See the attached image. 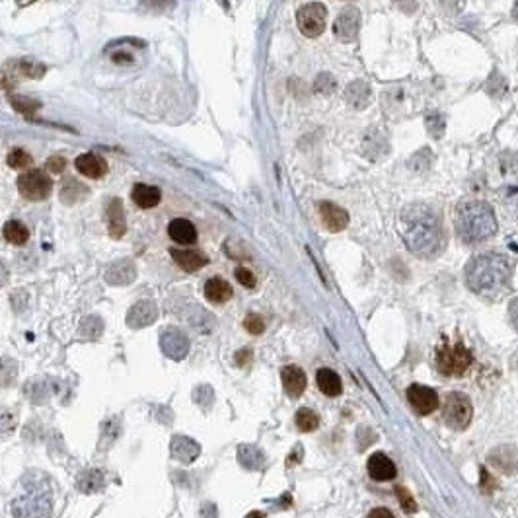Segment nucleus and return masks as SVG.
I'll return each mask as SVG.
<instances>
[{
  "mask_svg": "<svg viewBox=\"0 0 518 518\" xmlns=\"http://www.w3.org/2000/svg\"><path fill=\"white\" fill-rule=\"evenodd\" d=\"M74 166H77V170L82 176L92 177V179L106 176V172H108V162L99 155H94V152H86V155L78 156Z\"/></svg>",
  "mask_w": 518,
  "mask_h": 518,
  "instance_id": "obj_20",
  "label": "nucleus"
},
{
  "mask_svg": "<svg viewBox=\"0 0 518 518\" xmlns=\"http://www.w3.org/2000/svg\"><path fill=\"white\" fill-rule=\"evenodd\" d=\"M401 234L409 250L419 257H437L444 248V230L437 210L415 203L401 212Z\"/></svg>",
  "mask_w": 518,
  "mask_h": 518,
  "instance_id": "obj_1",
  "label": "nucleus"
},
{
  "mask_svg": "<svg viewBox=\"0 0 518 518\" xmlns=\"http://www.w3.org/2000/svg\"><path fill=\"white\" fill-rule=\"evenodd\" d=\"M474 361L472 353L464 347V345H448L442 347L439 355H437V363L441 368L442 375L446 376H460L464 375L470 364Z\"/></svg>",
  "mask_w": 518,
  "mask_h": 518,
  "instance_id": "obj_7",
  "label": "nucleus"
},
{
  "mask_svg": "<svg viewBox=\"0 0 518 518\" xmlns=\"http://www.w3.org/2000/svg\"><path fill=\"white\" fill-rule=\"evenodd\" d=\"M295 421H297L298 430H302V432H312V430H316L320 427V417L308 408L298 409Z\"/></svg>",
  "mask_w": 518,
  "mask_h": 518,
  "instance_id": "obj_32",
  "label": "nucleus"
},
{
  "mask_svg": "<svg viewBox=\"0 0 518 518\" xmlns=\"http://www.w3.org/2000/svg\"><path fill=\"white\" fill-rule=\"evenodd\" d=\"M8 281V271H6V267L4 263L0 261V287H4V283Z\"/></svg>",
  "mask_w": 518,
  "mask_h": 518,
  "instance_id": "obj_53",
  "label": "nucleus"
},
{
  "mask_svg": "<svg viewBox=\"0 0 518 518\" xmlns=\"http://www.w3.org/2000/svg\"><path fill=\"white\" fill-rule=\"evenodd\" d=\"M512 18H515V22L518 23V0L515 2V6H512Z\"/></svg>",
  "mask_w": 518,
  "mask_h": 518,
  "instance_id": "obj_55",
  "label": "nucleus"
},
{
  "mask_svg": "<svg viewBox=\"0 0 518 518\" xmlns=\"http://www.w3.org/2000/svg\"><path fill=\"white\" fill-rule=\"evenodd\" d=\"M18 72L22 74V77H30V78H41V74L45 72V66L39 65V63H35V61H28V59H23L20 61L18 65Z\"/></svg>",
  "mask_w": 518,
  "mask_h": 518,
  "instance_id": "obj_39",
  "label": "nucleus"
},
{
  "mask_svg": "<svg viewBox=\"0 0 518 518\" xmlns=\"http://www.w3.org/2000/svg\"><path fill=\"white\" fill-rule=\"evenodd\" d=\"M314 90L316 92H320V94H333L335 90H337V82H335V78L328 74V72H323L320 77L316 78V82H314Z\"/></svg>",
  "mask_w": 518,
  "mask_h": 518,
  "instance_id": "obj_41",
  "label": "nucleus"
},
{
  "mask_svg": "<svg viewBox=\"0 0 518 518\" xmlns=\"http://www.w3.org/2000/svg\"><path fill=\"white\" fill-rule=\"evenodd\" d=\"M106 486V472L103 470H84L78 475L77 487L82 493H98Z\"/></svg>",
  "mask_w": 518,
  "mask_h": 518,
  "instance_id": "obj_27",
  "label": "nucleus"
},
{
  "mask_svg": "<svg viewBox=\"0 0 518 518\" xmlns=\"http://www.w3.org/2000/svg\"><path fill=\"white\" fill-rule=\"evenodd\" d=\"M2 234L4 238L8 240L14 246H23V243L30 240V230L26 228V224L20 221H8L2 228Z\"/></svg>",
  "mask_w": 518,
  "mask_h": 518,
  "instance_id": "obj_31",
  "label": "nucleus"
},
{
  "mask_svg": "<svg viewBox=\"0 0 518 518\" xmlns=\"http://www.w3.org/2000/svg\"><path fill=\"white\" fill-rule=\"evenodd\" d=\"M170 454H172V458L176 462L191 464L193 460H197V456L201 454V446H199L197 441L177 435L170 442Z\"/></svg>",
  "mask_w": 518,
  "mask_h": 518,
  "instance_id": "obj_15",
  "label": "nucleus"
},
{
  "mask_svg": "<svg viewBox=\"0 0 518 518\" xmlns=\"http://www.w3.org/2000/svg\"><path fill=\"white\" fill-rule=\"evenodd\" d=\"M479 472H481V474H479V475H481V481H479V486H481V491H484V493H493V491H495V487H497V481L493 479V475L489 474L486 468H481Z\"/></svg>",
  "mask_w": 518,
  "mask_h": 518,
  "instance_id": "obj_46",
  "label": "nucleus"
},
{
  "mask_svg": "<svg viewBox=\"0 0 518 518\" xmlns=\"http://www.w3.org/2000/svg\"><path fill=\"white\" fill-rule=\"evenodd\" d=\"M160 347L172 361H183L189 353V337L177 328H166L160 335Z\"/></svg>",
  "mask_w": 518,
  "mask_h": 518,
  "instance_id": "obj_10",
  "label": "nucleus"
},
{
  "mask_svg": "<svg viewBox=\"0 0 518 518\" xmlns=\"http://www.w3.org/2000/svg\"><path fill=\"white\" fill-rule=\"evenodd\" d=\"M101 331H103V321L99 320L98 316H88L80 326V335L84 339H96L101 335Z\"/></svg>",
  "mask_w": 518,
  "mask_h": 518,
  "instance_id": "obj_37",
  "label": "nucleus"
},
{
  "mask_svg": "<svg viewBox=\"0 0 518 518\" xmlns=\"http://www.w3.org/2000/svg\"><path fill=\"white\" fill-rule=\"evenodd\" d=\"M8 101H10L14 110L20 111L23 115H32V113H35V111L41 108V103L37 99H30L26 98V96H18V94H10Z\"/></svg>",
  "mask_w": 518,
  "mask_h": 518,
  "instance_id": "obj_35",
  "label": "nucleus"
},
{
  "mask_svg": "<svg viewBox=\"0 0 518 518\" xmlns=\"http://www.w3.org/2000/svg\"><path fill=\"white\" fill-rule=\"evenodd\" d=\"M508 314H510V320H512V323H515V328L518 330V300H515V302L510 304Z\"/></svg>",
  "mask_w": 518,
  "mask_h": 518,
  "instance_id": "obj_52",
  "label": "nucleus"
},
{
  "mask_svg": "<svg viewBox=\"0 0 518 518\" xmlns=\"http://www.w3.org/2000/svg\"><path fill=\"white\" fill-rule=\"evenodd\" d=\"M363 150L366 158L370 160H380L388 152V141L380 137L378 132H368L363 139Z\"/></svg>",
  "mask_w": 518,
  "mask_h": 518,
  "instance_id": "obj_28",
  "label": "nucleus"
},
{
  "mask_svg": "<svg viewBox=\"0 0 518 518\" xmlns=\"http://www.w3.org/2000/svg\"><path fill=\"white\" fill-rule=\"evenodd\" d=\"M281 378H283V386H285V392H287L290 397H300L306 390V375L300 366H285L283 372H281Z\"/></svg>",
  "mask_w": 518,
  "mask_h": 518,
  "instance_id": "obj_19",
  "label": "nucleus"
},
{
  "mask_svg": "<svg viewBox=\"0 0 518 518\" xmlns=\"http://www.w3.org/2000/svg\"><path fill=\"white\" fill-rule=\"evenodd\" d=\"M84 195H86V188L80 181H74V179H68L63 191H61V197L68 205L74 203V201H80V197H84Z\"/></svg>",
  "mask_w": 518,
  "mask_h": 518,
  "instance_id": "obj_36",
  "label": "nucleus"
},
{
  "mask_svg": "<svg viewBox=\"0 0 518 518\" xmlns=\"http://www.w3.org/2000/svg\"><path fill=\"white\" fill-rule=\"evenodd\" d=\"M137 277V269H135V263L131 259H123V261H115L108 267L106 271V281L113 285V287H123V285H129L135 281Z\"/></svg>",
  "mask_w": 518,
  "mask_h": 518,
  "instance_id": "obj_17",
  "label": "nucleus"
},
{
  "mask_svg": "<svg viewBox=\"0 0 518 518\" xmlns=\"http://www.w3.org/2000/svg\"><path fill=\"white\" fill-rule=\"evenodd\" d=\"M425 125H427V131L435 137V139H441L444 135V117L441 113H429L425 117Z\"/></svg>",
  "mask_w": 518,
  "mask_h": 518,
  "instance_id": "obj_40",
  "label": "nucleus"
},
{
  "mask_svg": "<svg viewBox=\"0 0 518 518\" xmlns=\"http://www.w3.org/2000/svg\"><path fill=\"white\" fill-rule=\"evenodd\" d=\"M320 217L323 226L330 232H341L349 226V212L331 201L320 203Z\"/></svg>",
  "mask_w": 518,
  "mask_h": 518,
  "instance_id": "obj_14",
  "label": "nucleus"
},
{
  "mask_svg": "<svg viewBox=\"0 0 518 518\" xmlns=\"http://www.w3.org/2000/svg\"><path fill=\"white\" fill-rule=\"evenodd\" d=\"M16 2H18L20 6H28V4H33L35 0H16Z\"/></svg>",
  "mask_w": 518,
  "mask_h": 518,
  "instance_id": "obj_56",
  "label": "nucleus"
},
{
  "mask_svg": "<svg viewBox=\"0 0 518 518\" xmlns=\"http://www.w3.org/2000/svg\"><path fill=\"white\" fill-rule=\"evenodd\" d=\"M236 279H238V283L246 288H254L255 283H257V279L255 275L250 271V269H246V267H238L236 269Z\"/></svg>",
  "mask_w": 518,
  "mask_h": 518,
  "instance_id": "obj_45",
  "label": "nucleus"
},
{
  "mask_svg": "<svg viewBox=\"0 0 518 518\" xmlns=\"http://www.w3.org/2000/svg\"><path fill=\"white\" fill-rule=\"evenodd\" d=\"M57 386L59 384L53 382V380H35V382L26 386V396L30 397L32 401H35V404H41L51 394H55Z\"/></svg>",
  "mask_w": 518,
  "mask_h": 518,
  "instance_id": "obj_29",
  "label": "nucleus"
},
{
  "mask_svg": "<svg viewBox=\"0 0 518 518\" xmlns=\"http://www.w3.org/2000/svg\"><path fill=\"white\" fill-rule=\"evenodd\" d=\"M168 234L170 238L177 243H183V246H189V243L197 242V230L195 226L191 224L186 219H176L168 224Z\"/></svg>",
  "mask_w": 518,
  "mask_h": 518,
  "instance_id": "obj_23",
  "label": "nucleus"
},
{
  "mask_svg": "<svg viewBox=\"0 0 518 518\" xmlns=\"http://www.w3.org/2000/svg\"><path fill=\"white\" fill-rule=\"evenodd\" d=\"M23 493L12 501V515L16 518H49L53 510L51 484L41 474H28L22 479Z\"/></svg>",
  "mask_w": 518,
  "mask_h": 518,
  "instance_id": "obj_4",
  "label": "nucleus"
},
{
  "mask_svg": "<svg viewBox=\"0 0 518 518\" xmlns=\"http://www.w3.org/2000/svg\"><path fill=\"white\" fill-rule=\"evenodd\" d=\"M512 277V261L507 255L501 254H479L466 267L468 287L475 295L486 298L501 297L510 285Z\"/></svg>",
  "mask_w": 518,
  "mask_h": 518,
  "instance_id": "obj_2",
  "label": "nucleus"
},
{
  "mask_svg": "<svg viewBox=\"0 0 518 518\" xmlns=\"http://www.w3.org/2000/svg\"><path fill=\"white\" fill-rule=\"evenodd\" d=\"M131 197L137 207H141V209H152V207H156V205L160 203L162 193H160V189L155 188V186L137 183V186L132 188Z\"/></svg>",
  "mask_w": 518,
  "mask_h": 518,
  "instance_id": "obj_24",
  "label": "nucleus"
},
{
  "mask_svg": "<svg viewBox=\"0 0 518 518\" xmlns=\"http://www.w3.org/2000/svg\"><path fill=\"white\" fill-rule=\"evenodd\" d=\"M316 382H318V388L321 390V394H326V396L337 397L343 392L341 378L331 368H320L318 375H316Z\"/></svg>",
  "mask_w": 518,
  "mask_h": 518,
  "instance_id": "obj_26",
  "label": "nucleus"
},
{
  "mask_svg": "<svg viewBox=\"0 0 518 518\" xmlns=\"http://www.w3.org/2000/svg\"><path fill=\"white\" fill-rule=\"evenodd\" d=\"M205 298L215 304H224L232 298V287L222 277H212L205 283Z\"/></svg>",
  "mask_w": 518,
  "mask_h": 518,
  "instance_id": "obj_25",
  "label": "nucleus"
},
{
  "mask_svg": "<svg viewBox=\"0 0 518 518\" xmlns=\"http://www.w3.org/2000/svg\"><path fill=\"white\" fill-rule=\"evenodd\" d=\"M243 328H246V331L254 333V335H259V333H263L265 331V321L263 318L257 316V314H248L246 320H243Z\"/></svg>",
  "mask_w": 518,
  "mask_h": 518,
  "instance_id": "obj_44",
  "label": "nucleus"
},
{
  "mask_svg": "<svg viewBox=\"0 0 518 518\" xmlns=\"http://www.w3.org/2000/svg\"><path fill=\"white\" fill-rule=\"evenodd\" d=\"M489 464L501 474L512 475L518 472V450L510 444L497 446L489 452Z\"/></svg>",
  "mask_w": 518,
  "mask_h": 518,
  "instance_id": "obj_13",
  "label": "nucleus"
},
{
  "mask_svg": "<svg viewBox=\"0 0 518 518\" xmlns=\"http://www.w3.org/2000/svg\"><path fill=\"white\" fill-rule=\"evenodd\" d=\"M66 160L63 156H51L49 160H47V170H51L53 174H61L63 170H65Z\"/></svg>",
  "mask_w": 518,
  "mask_h": 518,
  "instance_id": "obj_48",
  "label": "nucleus"
},
{
  "mask_svg": "<svg viewBox=\"0 0 518 518\" xmlns=\"http://www.w3.org/2000/svg\"><path fill=\"white\" fill-rule=\"evenodd\" d=\"M170 255H172V259L176 261L183 271H197L201 267H205V265L209 263V257L203 254V252H199V250H179V248H172L170 250Z\"/></svg>",
  "mask_w": 518,
  "mask_h": 518,
  "instance_id": "obj_18",
  "label": "nucleus"
},
{
  "mask_svg": "<svg viewBox=\"0 0 518 518\" xmlns=\"http://www.w3.org/2000/svg\"><path fill=\"white\" fill-rule=\"evenodd\" d=\"M53 181L43 170H28L18 177V191L28 201H45L51 195Z\"/></svg>",
  "mask_w": 518,
  "mask_h": 518,
  "instance_id": "obj_6",
  "label": "nucleus"
},
{
  "mask_svg": "<svg viewBox=\"0 0 518 518\" xmlns=\"http://www.w3.org/2000/svg\"><path fill=\"white\" fill-rule=\"evenodd\" d=\"M12 86H14V80H12V77H8L6 72H0V88L10 90Z\"/></svg>",
  "mask_w": 518,
  "mask_h": 518,
  "instance_id": "obj_51",
  "label": "nucleus"
},
{
  "mask_svg": "<svg viewBox=\"0 0 518 518\" xmlns=\"http://www.w3.org/2000/svg\"><path fill=\"white\" fill-rule=\"evenodd\" d=\"M250 361H252V351L250 349H242V351L236 353V363L240 364V366H246Z\"/></svg>",
  "mask_w": 518,
  "mask_h": 518,
  "instance_id": "obj_49",
  "label": "nucleus"
},
{
  "mask_svg": "<svg viewBox=\"0 0 518 518\" xmlns=\"http://www.w3.org/2000/svg\"><path fill=\"white\" fill-rule=\"evenodd\" d=\"M372 99V90L364 80H355L345 90V101L355 110H364Z\"/></svg>",
  "mask_w": 518,
  "mask_h": 518,
  "instance_id": "obj_22",
  "label": "nucleus"
},
{
  "mask_svg": "<svg viewBox=\"0 0 518 518\" xmlns=\"http://www.w3.org/2000/svg\"><path fill=\"white\" fill-rule=\"evenodd\" d=\"M361 30V10L357 6H347L339 12L333 23V33L343 43H351L357 39Z\"/></svg>",
  "mask_w": 518,
  "mask_h": 518,
  "instance_id": "obj_9",
  "label": "nucleus"
},
{
  "mask_svg": "<svg viewBox=\"0 0 518 518\" xmlns=\"http://www.w3.org/2000/svg\"><path fill=\"white\" fill-rule=\"evenodd\" d=\"M18 376V364L14 359L0 357V388H8L14 384Z\"/></svg>",
  "mask_w": 518,
  "mask_h": 518,
  "instance_id": "obj_34",
  "label": "nucleus"
},
{
  "mask_svg": "<svg viewBox=\"0 0 518 518\" xmlns=\"http://www.w3.org/2000/svg\"><path fill=\"white\" fill-rule=\"evenodd\" d=\"M366 470H368L370 477L376 479V481H390V479H394L397 474L394 462L388 458L386 454L382 452H376L368 458Z\"/></svg>",
  "mask_w": 518,
  "mask_h": 518,
  "instance_id": "obj_16",
  "label": "nucleus"
},
{
  "mask_svg": "<svg viewBox=\"0 0 518 518\" xmlns=\"http://www.w3.org/2000/svg\"><path fill=\"white\" fill-rule=\"evenodd\" d=\"M392 2L396 4L397 10H401L404 14H413V12L417 10V6H419L417 0H392Z\"/></svg>",
  "mask_w": 518,
  "mask_h": 518,
  "instance_id": "obj_47",
  "label": "nucleus"
},
{
  "mask_svg": "<svg viewBox=\"0 0 518 518\" xmlns=\"http://www.w3.org/2000/svg\"><path fill=\"white\" fill-rule=\"evenodd\" d=\"M442 417H444V423L450 429H466L472 423V417H474V408H472L470 397L462 394V392L448 394L446 399H444V406H442Z\"/></svg>",
  "mask_w": 518,
  "mask_h": 518,
  "instance_id": "obj_5",
  "label": "nucleus"
},
{
  "mask_svg": "<svg viewBox=\"0 0 518 518\" xmlns=\"http://www.w3.org/2000/svg\"><path fill=\"white\" fill-rule=\"evenodd\" d=\"M408 166L415 172V174H425L429 172L430 166H432V152L430 148H421L415 155L409 158Z\"/></svg>",
  "mask_w": 518,
  "mask_h": 518,
  "instance_id": "obj_33",
  "label": "nucleus"
},
{
  "mask_svg": "<svg viewBox=\"0 0 518 518\" xmlns=\"http://www.w3.org/2000/svg\"><path fill=\"white\" fill-rule=\"evenodd\" d=\"M106 222H108L111 238H121L125 234L127 224H125V209H123L121 199H111L106 209Z\"/></svg>",
  "mask_w": 518,
  "mask_h": 518,
  "instance_id": "obj_21",
  "label": "nucleus"
},
{
  "mask_svg": "<svg viewBox=\"0 0 518 518\" xmlns=\"http://www.w3.org/2000/svg\"><path fill=\"white\" fill-rule=\"evenodd\" d=\"M16 423H18L16 413H12L8 409L0 411V435H10L12 430L16 429Z\"/></svg>",
  "mask_w": 518,
  "mask_h": 518,
  "instance_id": "obj_43",
  "label": "nucleus"
},
{
  "mask_svg": "<svg viewBox=\"0 0 518 518\" xmlns=\"http://www.w3.org/2000/svg\"><path fill=\"white\" fill-rule=\"evenodd\" d=\"M297 23L300 32L306 37H318L326 30L328 23V8L320 2L304 4L297 14Z\"/></svg>",
  "mask_w": 518,
  "mask_h": 518,
  "instance_id": "obj_8",
  "label": "nucleus"
},
{
  "mask_svg": "<svg viewBox=\"0 0 518 518\" xmlns=\"http://www.w3.org/2000/svg\"><path fill=\"white\" fill-rule=\"evenodd\" d=\"M246 518H265V512H261V510H254V512H250Z\"/></svg>",
  "mask_w": 518,
  "mask_h": 518,
  "instance_id": "obj_54",
  "label": "nucleus"
},
{
  "mask_svg": "<svg viewBox=\"0 0 518 518\" xmlns=\"http://www.w3.org/2000/svg\"><path fill=\"white\" fill-rule=\"evenodd\" d=\"M238 460H240V464H242L243 468H248V470H259L265 462L263 452L257 450L252 444H242V446L238 448Z\"/></svg>",
  "mask_w": 518,
  "mask_h": 518,
  "instance_id": "obj_30",
  "label": "nucleus"
},
{
  "mask_svg": "<svg viewBox=\"0 0 518 518\" xmlns=\"http://www.w3.org/2000/svg\"><path fill=\"white\" fill-rule=\"evenodd\" d=\"M6 162H8V166L14 168V170H23V168H30V166H32V156L28 155L23 148H14V150H10Z\"/></svg>",
  "mask_w": 518,
  "mask_h": 518,
  "instance_id": "obj_38",
  "label": "nucleus"
},
{
  "mask_svg": "<svg viewBox=\"0 0 518 518\" xmlns=\"http://www.w3.org/2000/svg\"><path fill=\"white\" fill-rule=\"evenodd\" d=\"M454 224L466 243L486 242L497 232L495 210L486 201H462L456 209Z\"/></svg>",
  "mask_w": 518,
  "mask_h": 518,
  "instance_id": "obj_3",
  "label": "nucleus"
},
{
  "mask_svg": "<svg viewBox=\"0 0 518 518\" xmlns=\"http://www.w3.org/2000/svg\"><path fill=\"white\" fill-rule=\"evenodd\" d=\"M368 518H394V515H392L388 508L380 507V508H375V510L368 515Z\"/></svg>",
  "mask_w": 518,
  "mask_h": 518,
  "instance_id": "obj_50",
  "label": "nucleus"
},
{
  "mask_svg": "<svg viewBox=\"0 0 518 518\" xmlns=\"http://www.w3.org/2000/svg\"><path fill=\"white\" fill-rule=\"evenodd\" d=\"M396 495L397 501H399V505H401V508H404L406 512H411V515L417 512V503H415L413 495L409 493L406 487H396Z\"/></svg>",
  "mask_w": 518,
  "mask_h": 518,
  "instance_id": "obj_42",
  "label": "nucleus"
},
{
  "mask_svg": "<svg viewBox=\"0 0 518 518\" xmlns=\"http://www.w3.org/2000/svg\"><path fill=\"white\" fill-rule=\"evenodd\" d=\"M408 399L411 404V408L415 409L419 415H429L435 409H439V394L429 386H421V384H413L408 388Z\"/></svg>",
  "mask_w": 518,
  "mask_h": 518,
  "instance_id": "obj_11",
  "label": "nucleus"
},
{
  "mask_svg": "<svg viewBox=\"0 0 518 518\" xmlns=\"http://www.w3.org/2000/svg\"><path fill=\"white\" fill-rule=\"evenodd\" d=\"M158 318V306L152 300H141L137 304H132L127 312V326L132 330H141L150 323H155Z\"/></svg>",
  "mask_w": 518,
  "mask_h": 518,
  "instance_id": "obj_12",
  "label": "nucleus"
}]
</instances>
